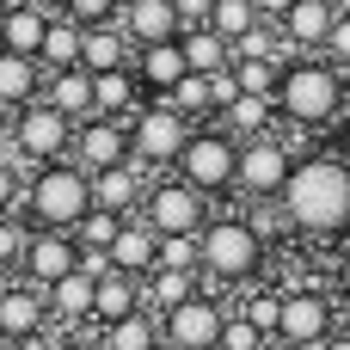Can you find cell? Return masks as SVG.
Listing matches in <instances>:
<instances>
[{
    "label": "cell",
    "mask_w": 350,
    "mask_h": 350,
    "mask_svg": "<svg viewBox=\"0 0 350 350\" xmlns=\"http://www.w3.org/2000/svg\"><path fill=\"white\" fill-rule=\"evenodd\" d=\"M332 68H350V18H338L332 25V37H326V49H320Z\"/></svg>",
    "instance_id": "42"
},
{
    "label": "cell",
    "mask_w": 350,
    "mask_h": 350,
    "mask_svg": "<svg viewBox=\"0 0 350 350\" xmlns=\"http://www.w3.org/2000/svg\"><path fill=\"white\" fill-rule=\"evenodd\" d=\"M117 228H123V215H111V209H98V203H92V209L80 215V228H74V240H80V246H92V252H111V240H117Z\"/></svg>",
    "instance_id": "35"
},
{
    "label": "cell",
    "mask_w": 350,
    "mask_h": 350,
    "mask_svg": "<svg viewBox=\"0 0 350 350\" xmlns=\"http://www.w3.org/2000/svg\"><path fill=\"white\" fill-rule=\"evenodd\" d=\"M221 326H228V308H221L209 289H197L191 301H178L172 314H160L166 350H215L221 345Z\"/></svg>",
    "instance_id": "10"
},
{
    "label": "cell",
    "mask_w": 350,
    "mask_h": 350,
    "mask_svg": "<svg viewBox=\"0 0 350 350\" xmlns=\"http://www.w3.org/2000/svg\"><path fill=\"white\" fill-rule=\"evenodd\" d=\"M172 6H178L185 25H209V6H215V0H172Z\"/></svg>",
    "instance_id": "43"
},
{
    "label": "cell",
    "mask_w": 350,
    "mask_h": 350,
    "mask_svg": "<svg viewBox=\"0 0 350 350\" xmlns=\"http://www.w3.org/2000/svg\"><path fill=\"white\" fill-rule=\"evenodd\" d=\"M31 98H43V62L0 49V111H18Z\"/></svg>",
    "instance_id": "25"
},
{
    "label": "cell",
    "mask_w": 350,
    "mask_h": 350,
    "mask_svg": "<svg viewBox=\"0 0 350 350\" xmlns=\"http://www.w3.org/2000/svg\"><path fill=\"white\" fill-rule=\"evenodd\" d=\"M43 31H49V12L37 0H0V49L37 55L43 49Z\"/></svg>",
    "instance_id": "19"
},
{
    "label": "cell",
    "mask_w": 350,
    "mask_h": 350,
    "mask_svg": "<svg viewBox=\"0 0 350 350\" xmlns=\"http://www.w3.org/2000/svg\"><path fill=\"white\" fill-rule=\"evenodd\" d=\"M332 6H338V18H350V0H332Z\"/></svg>",
    "instance_id": "49"
},
{
    "label": "cell",
    "mask_w": 350,
    "mask_h": 350,
    "mask_svg": "<svg viewBox=\"0 0 350 350\" xmlns=\"http://www.w3.org/2000/svg\"><path fill=\"white\" fill-rule=\"evenodd\" d=\"M258 25H265V18H258V6H252V0H215V6H209V31H215V37H228V43H240V37H246V31H258Z\"/></svg>",
    "instance_id": "32"
},
{
    "label": "cell",
    "mask_w": 350,
    "mask_h": 350,
    "mask_svg": "<svg viewBox=\"0 0 350 350\" xmlns=\"http://www.w3.org/2000/svg\"><path fill=\"white\" fill-rule=\"evenodd\" d=\"M258 350H295V345H289V338H277V332H271V338H265V345H258Z\"/></svg>",
    "instance_id": "46"
},
{
    "label": "cell",
    "mask_w": 350,
    "mask_h": 350,
    "mask_svg": "<svg viewBox=\"0 0 350 350\" xmlns=\"http://www.w3.org/2000/svg\"><path fill=\"white\" fill-rule=\"evenodd\" d=\"M129 62H135V43L123 37V25H86V43H80L86 74H111V68H129Z\"/></svg>",
    "instance_id": "23"
},
{
    "label": "cell",
    "mask_w": 350,
    "mask_h": 350,
    "mask_svg": "<svg viewBox=\"0 0 350 350\" xmlns=\"http://www.w3.org/2000/svg\"><path fill=\"white\" fill-rule=\"evenodd\" d=\"M0 350H25V345H18V338H0Z\"/></svg>",
    "instance_id": "50"
},
{
    "label": "cell",
    "mask_w": 350,
    "mask_h": 350,
    "mask_svg": "<svg viewBox=\"0 0 350 350\" xmlns=\"http://www.w3.org/2000/svg\"><path fill=\"white\" fill-rule=\"evenodd\" d=\"M43 98L80 123V117H92V74H86L80 62H74V68H43Z\"/></svg>",
    "instance_id": "24"
},
{
    "label": "cell",
    "mask_w": 350,
    "mask_h": 350,
    "mask_svg": "<svg viewBox=\"0 0 350 350\" xmlns=\"http://www.w3.org/2000/svg\"><path fill=\"white\" fill-rule=\"evenodd\" d=\"M12 283H18V271H6V265H0V295H6Z\"/></svg>",
    "instance_id": "47"
},
{
    "label": "cell",
    "mask_w": 350,
    "mask_h": 350,
    "mask_svg": "<svg viewBox=\"0 0 350 350\" xmlns=\"http://www.w3.org/2000/svg\"><path fill=\"white\" fill-rule=\"evenodd\" d=\"M332 332H338V308H332V295H320V289H283L277 338H289L295 350H314V345H326Z\"/></svg>",
    "instance_id": "11"
},
{
    "label": "cell",
    "mask_w": 350,
    "mask_h": 350,
    "mask_svg": "<svg viewBox=\"0 0 350 350\" xmlns=\"http://www.w3.org/2000/svg\"><path fill=\"white\" fill-rule=\"evenodd\" d=\"M221 129L240 135V142H246V135H271V129H277V98H271V92H240V98L221 111Z\"/></svg>",
    "instance_id": "28"
},
{
    "label": "cell",
    "mask_w": 350,
    "mask_h": 350,
    "mask_svg": "<svg viewBox=\"0 0 350 350\" xmlns=\"http://www.w3.org/2000/svg\"><path fill=\"white\" fill-rule=\"evenodd\" d=\"M68 160L86 166V172H105V166L129 160V123H117V117H80L74 154H68Z\"/></svg>",
    "instance_id": "14"
},
{
    "label": "cell",
    "mask_w": 350,
    "mask_h": 350,
    "mask_svg": "<svg viewBox=\"0 0 350 350\" xmlns=\"http://www.w3.org/2000/svg\"><path fill=\"white\" fill-rule=\"evenodd\" d=\"M92 277L86 271H68L62 283H49V314L62 320V326H80V320H92Z\"/></svg>",
    "instance_id": "29"
},
{
    "label": "cell",
    "mask_w": 350,
    "mask_h": 350,
    "mask_svg": "<svg viewBox=\"0 0 350 350\" xmlns=\"http://www.w3.org/2000/svg\"><path fill=\"white\" fill-rule=\"evenodd\" d=\"M203 289V271H172V265H154L142 277V308L148 314H172L178 301H191Z\"/></svg>",
    "instance_id": "22"
},
{
    "label": "cell",
    "mask_w": 350,
    "mask_h": 350,
    "mask_svg": "<svg viewBox=\"0 0 350 350\" xmlns=\"http://www.w3.org/2000/svg\"><path fill=\"white\" fill-rule=\"evenodd\" d=\"M160 265H172V271H203V252H197V234H178V240H160Z\"/></svg>",
    "instance_id": "38"
},
{
    "label": "cell",
    "mask_w": 350,
    "mask_h": 350,
    "mask_svg": "<svg viewBox=\"0 0 350 350\" xmlns=\"http://www.w3.org/2000/svg\"><path fill=\"white\" fill-rule=\"evenodd\" d=\"M252 6H258V18H265V25H277V18H283L295 0H252Z\"/></svg>",
    "instance_id": "44"
},
{
    "label": "cell",
    "mask_w": 350,
    "mask_h": 350,
    "mask_svg": "<svg viewBox=\"0 0 350 350\" xmlns=\"http://www.w3.org/2000/svg\"><path fill=\"white\" fill-rule=\"evenodd\" d=\"M25 240H31V221H25V215H0V265H6V271H18Z\"/></svg>",
    "instance_id": "37"
},
{
    "label": "cell",
    "mask_w": 350,
    "mask_h": 350,
    "mask_svg": "<svg viewBox=\"0 0 350 350\" xmlns=\"http://www.w3.org/2000/svg\"><path fill=\"white\" fill-rule=\"evenodd\" d=\"M117 12H123V0H68V18H80V25H117Z\"/></svg>",
    "instance_id": "40"
},
{
    "label": "cell",
    "mask_w": 350,
    "mask_h": 350,
    "mask_svg": "<svg viewBox=\"0 0 350 350\" xmlns=\"http://www.w3.org/2000/svg\"><path fill=\"white\" fill-rule=\"evenodd\" d=\"M135 308H142V277H129V271H105L98 289H92V320L111 326V320H123V314H135Z\"/></svg>",
    "instance_id": "26"
},
{
    "label": "cell",
    "mask_w": 350,
    "mask_h": 350,
    "mask_svg": "<svg viewBox=\"0 0 350 350\" xmlns=\"http://www.w3.org/2000/svg\"><path fill=\"white\" fill-rule=\"evenodd\" d=\"M80 43H86V25H80V18H68V12H55V18H49V31H43L37 62H43V68H74V62H80Z\"/></svg>",
    "instance_id": "30"
},
{
    "label": "cell",
    "mask_w": 350,
    "mask_h": 350,
    "mask_svg": "<svg viewBox=\"0 0 350 350\" xmlns=\"http://www.w3.org/2000/svg\"><path fill=\"white\" fill-rule=\"evenodd\" d=\"M111 265L129 271V277H148V271L160 265V234H154L142 215H123V228H117V240H111Z\"/></svg>",
    "instance_id": "21"
},
{
    "label": "cell",
    "mask_w": 350,
    "mask_h": 350,
    "mask_svg": "<svg viewBox=\"0 0 350 350\" xmlns=\"http://www.w3.org/2000/svg\"><path fill=\"white\" fill-rule=\"evenodd\" d=\"M338 332H350V301H345V326H338Z\"/></svg>",
    "instance_id": "51"
},
{
    "label": "cell",
    "mask_w": 350,
    "mask_h": 350,
    "mask_svg": "<svg viewBox=\"0 0 350 350\" xmlns=\"http://www.w3.org/2000/svg\"><path fill=\"white\" fill-rule=\"evenodd\" d=\"M68 271H80V240H74L68 228H31L25 258H18V277L37 283V289H49V283H62Z\"/></svg>",
    "instance_id": "12"
},
{
    "label": "cell",
    "mask_w": 350,
    "mask_h": 350,
    "mask_svg": "<svg viewBox=\"0 0 350 350\" xmlns=\"http://www.w3.org/2000/svg\"><path fill=\"white\" fill-rule=\"evenodd\" d=\"M160 314H148V308H135V314H123V320H111V326H98V350H160Z\"/></svg>",
    "instance_id": "27"
},
{
    "label": "cell",
    "mask_w": 350,
    "mask_h": 350,
    "mask_svg": "<svg viewBox=\"0 0 350 350\" xmlns=\"http://www.w3.org/2000/svg\"><path fill=\"white\" fill-rule=\"evenodd\" d=\"M178 43H185L191 74H215V68H228V62H234V43H228V37H215L209 25H185V31H178Z\"/></svg>",
    "instance_id": "31"
},
{
    "label": "cell",
    "mask_w": 350,
    "mask_h": 350,
    "mask_svg": "<svg viewBox=\"0 0 350 350\" xmlns=\"http://www.w3.org/2000/svg\"><path fill=\"white\" fill-rule=\"evenodd\" d=\"M142 221H148L160 240L203 234V221H209V197L191 191L185 178H160V185H148V197H142Z\"/></svg>",
    "instance_id": "9"
},
{
    "label": "cell",
    "mask_w": 350,
    "mask_h": 350,
    "mask_svg": "<svg viewBox=\"0 0 350 350\" xmlns=\"http://www.w3.org/2000/svg\"><path fill=\"white\" fill-rule=\"evenodd\" d=\"M117 25H123V37H129L135 49H142V43H166V37L185 31V18H178L172 0H123Z\"/></svg>",
    "instance_id": "18"
},
{
    "label": "cell",
    "mask_w": 350,
    "mask_h": 350,
    "mask_svg": "<svg viewBox=\"0 0 350 350\" xmlns=\"http://www.w3.org/2000/svg\"><path fill=\"white\" fill-rule=\"evenodd\" d=\"M295 148L271 129V135H246L240 142V172H234V191L240 197H252V203H277L283 197V185H289V172H295Z\"/></svg>",
    "instance_id": "7"
},
{
    "label": "cell",
    "mask_w": 350,
    "mask_h": 350,
    "mask_svg": "<svg viewBox=\"0 0 350 350\" xmlns=\"http://www.w3.org/2000/svg\"><path fill=\"white\" fill-rule=\"evenodd\" d=\"M234 74H240V92H271L277 98L283 62H271V55H234Z\"/></svg>",
    "instance_id": "34"
},
{
    "label": "cell",
    "mask_w": 350,
    "mask_h": 350,
    "mask_svg": "<svg viewBox=\"0 0 350 350\" xmlns=\"http://www.w3.org/2000/svg\"><path fill=\"white\" fill-rule=\"evenodd\" d=\"M191 129H197V123H191L172 98H142V111L129 117V160H142L148 172L178 166V154H185Z\"/></svg>",
    "instance_id": "5"
},
{
    "label": "cell",
    "mask_w": 350,
    "mask_h": 350,
    "mask_svg": "<svg viewBox=\"0 0 350 350\" xmlns=\"http://www.w3.org/2000/svg\"><path fill=\"white\" fill-rule=\"evenodd\" d=\"M345 148H350V117H345Z\"/></svg>",
    "instance_id": "52"
},
{
    "label": "cell",
    "mask_w": 350,
    "mask_h": 350,
    "mask_svg": "<svg viewBox=\"0 0 350 350\" xmlns=\"http://www.w3.org/2000/svg\"><path fill=\"white\" fill-rule=\"evenodd\" d=\"M148 166L142 160H117L105 172H92V203L111 209V215H142V197H148Z\"/></svg>",
    "instance_id": "15"
},
{
    "label": "cell",
    "mask_w": 350,
    "mask_h": 350,
    "mask_svg": "<svg viewBox=\"0 0 350 350\" xmlns=\"http://www.w3.org/2000/svg\"><path fill=\"white\" fill-rule=\"evenodd\" d=\"M37 6H43L49 18H55V12H68V0H37Z\"/></svg>",
    "instance_id": "48"
},
{
    "label": "cell",
    "mask_w": 350,
    "mask_h": 350,
    "mask_svg": "<svg viewBox=\"0 0 350 350\" xmlns=\"http://www.w3.org/2000/svg\"><path fill=\"white\" fill-rule=\"evenodd\" d=\"M92 350H98V345H92Z\"/></svg>",
    "instance_id": "53"
},
{
    "label": "cell",
    "mask_w": 350,
    "mask_h": 350,
    "mask_svg": "<svg viewBox=\"0 0 350 350\" xmlns=\"http://www.w3.org/2000/svg\"><path fill=\"white\" fill-rule=\"evenodd\" d=\"M240 314H246V320H252V326L271 338V332H277V320H283V289H252Z\"/></svg>",
    "instance_id": "36"
},
{
    "label": "cell",
    "mask_w": 350,
    "mask_h": 350,
    "mask_svg": "<svg viewBox=\"0 0 350 350\" xmlns=\"http://www.w3.org/2000/svg\"><path fill=\"white\" fill-rule=\"evenodd\" d=\"M258 345H265V332H258L246 314H228V326H221V345H215V350H258Z\"/></svg>",
    "instance_id": "39"
},
{
    "label": "cell",
    "mask_w": 350,
    "mask_h": 350,
    "mask_svg": "<svg viewBox=\"0 0 350 350\" xmlns=\"http://www.w3.org/2000/svg\"><path fill=\"white\" fill-rule=\"evenodd\" d=\"M314 350H350V332H332L326 345H314Z\"/></svg>",
    "instance_id": "45"
},
{
    "label": "cell",
    "mask_w": 350,
    "mask_h": 350,
    "mask_svg": "<svg viewBox=\"0 0 350 350\" xmlns=\"http://www.w3.org/2000/svg\"><path fill=\"white\" fill-rule=\"evenodd\" d=\"M129 68H135V80H142V92H148V98H166V92L191 74V62H185V43H178V37H166V43H142Z\"/></svg>",
    "instance_id": "16"
},
{
    "label": "cell",
    "mask_w": 350,
    "mask_h": 350,
    "mask_svg": "<svg viewBox=\"0 0 350 350\" xmlns=\"http://www.w3.org/2000/svg\"><path fill=\"white\" fill-rule=\"evenodd\" d=\"M345 111V68H332L326 55H295L277 74V117H289L295 129H320Z\"/></svg>",
    "instance_id": "2"
},
{
    "label": "cell",
    "mask_w": 350,
    "mask_h": 350,
    "mask_svg": "<svg viewBox=\"0 0 350 350\" xmlns=\"http://www.w3.org/2000/svg\"><path fill=\"white\" fill-rule=\"evenodd\" d=\"M142 80H135V68H111V74H92V117H117V123H129L135 111H142Z\"/></svg>",
    "instance_id": "20"
},
{
    "label": "cell",
    "mask_w": 350,
    "mask_h": 350,
    "mask_svg": "<svg viewBox=\"0 0 350 350\" xmlns=\"http://www.w3.org/2000/svg\"><path fill=\"white\" fill-rule=\"evenodd\" d=\"M209 92H215V117H221V111H228V105L240 98V74H234V62L209 74Z\"/></svg>",
    "instance_id": "41"
},
{
    "label": "cell",
    "mask_w": 350,
    "mask_h": 350,
    "mask_svg": "<svg viewBox=\"0 0 350 350\" xmlns=\"http://www.w3.org/2000/svg\"><path fill=\"white\" fill-rule=\"evenodd\" d=\"M74 117L68 111H55L49 98H31V105H18L12 111V148L31 160V166H49V160H68L74 154Z\"/></svg>",
    "instance_id": "8"
},
{
    "label": "cell",
    "mask_w": 350,
    "mask_h": 350,
    "mask_svg": "<svg viewBox=\"0 0 350 350\" xmlns=\"http://www.w3.org/2000/svg\"><path fill=\"white\" fill-rule=\"evenodd\" d=\"M172 172H178L191 191H203V197L234 191V172H240V135H228V129H191V142H185V154H178Z\"/></svg>",
    "instance_id": "6"
},
{
    "label": "cell",
    "mask_w": 350,
    "mask_h": 350,
    "mask_svg": "<svg viewBox=\"0 0 350 350\" xmlns=\"http://www.w3.org/2000/svg\"><path fill=\"white\" fill-rule=\"evenodd\" d=\"M332 25H338V6H332V0H295V6L277 18V31L289 37L295 55H320L326 37H332Z\"/></svg>",
    "instance_id": "17"
},
{
    "label": "cell",
    "mask_w": 350,
    "mask_h": 350,
    "mask_svg": "<svg viewBox=\"0 0 350 350\" xmlns=\"http://www.w3.org/2000/svg\"><path fill=\"white\" fill-rule=\"evenodd\" d=\"M277 203H283V215H289L295 234L338 240V234H350V166L332 160V154L295 160V172H289V185H283Z\"/></svg>",
    "instance_id": "1"
},
{
    "label": "cell",
    "mask_w": 350,
    "mask_h": 350,
    "mask_svg": "<svg viewBox=\"0 0 350 350\" xmlns=\"http://www.w3.org/2000/svg\"><path fill=\"white\" fill-rule=\"evenodd\" d=\"M49 289H37V283H12L6 295H0V338H18V345H37L43 332H49Z\"/></svg>",
    "instance_id": "13"
},
{
    "label": "cell",
    "mask_w": 350,
    "mask_h": 350,
    "mask_svg": "<svg viewBox=\"0 0 350 350\" xmlns=\"http://www.w3.org/2000/svg\"><path fill=\"white\" fill-rule=\"evenodd\" d=\"M92 209V172L74 166V160H49V166H31L25 178V197H18V215L31 228H80V215Z\"/></svg>",
    "instance_id": "3"
},
{
    "label": "cell",
    "mask_w": 350,
    "mask_h": 350,
    "mask_svg": "<svg viewBox=\"0 0 350 350\" xmlns=\"http://www.w3.org/2000/svg\"><path fill=\"white\" fill-rule=\"evenodd\" d=\"M197 252H203V277H215V283H252L258 271H265V234H258V221H246V215H215V221H203V234H197Z\"/></svg>",
    "instance_id": "4"
},
{
    "label": "cell",
    "mask_w": 350,
    "mask_h": 350,
    "mask_svg": "<svg viewBox=\"0 0 350 350\" xmlns=\"http://www.w3.org/2000/svg\"><path fill=\"white\" fill-rule=\"evenodd\" d=\"M166 98H172V105H178L191 123H197V117H215V92H209V74H185V80L166 92Z\"/></svg>",
    "instance_id": "33"
}]
</instances>
